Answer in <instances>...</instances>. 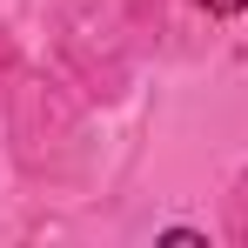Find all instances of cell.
I'll list each match as a JSON object with an SVG mask.
<instances>
[{"instance_id":"1","label":"cell","mask_w":248,"mask_h":248,"mask_svg":"<svg viewBox=\"0 0 248 248\" xmlns=\"http://www.w3.org/2000/svg\"><path fill=\"white\" fill-rule=\"evenodd\" d=\"M195 7H208V14H242L248 0H195Z\"/></svg>"}]
</instances>
